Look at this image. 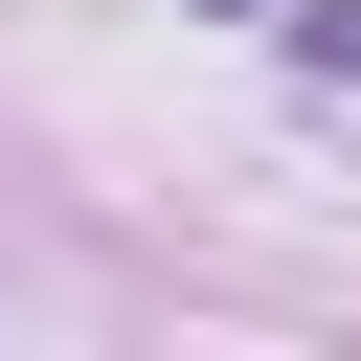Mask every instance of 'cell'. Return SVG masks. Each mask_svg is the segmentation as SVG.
<instances>
[]
</instances>
